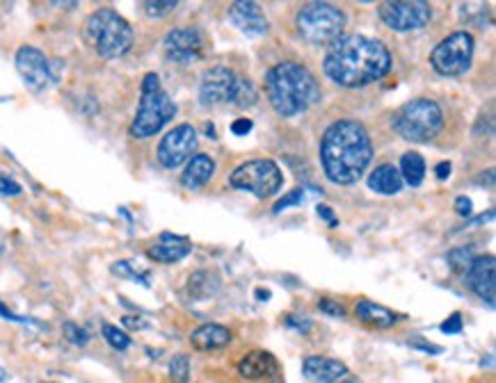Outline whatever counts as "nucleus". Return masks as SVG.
<instances>
[{
  "instance_id": "1",
  "label": "nucleus",
  "mask_w": 496,
  "mask_h": 383,
  "mask_svg": "<svg viewBox=\"0 0 496 383\" xmlns=\"http://www.w3.org/2000/svg\"><path fill=\"white\" fill-rule=\"evenodd\" d=\"M322 68L339 87L359 89L391 71V53L380 39L366 34H345L329 44Z\"/></svg>"
},
{
  "instance_id": "2",
  "label": "nucleus",
  "mask_w": 496,
  "mask_h": 383,
  "mask_svg": "<svg viewBox=\"0 0 496 383\" xmlns=\"http://www.w3.org/2000/svg\"><path fill=\"white\" fill-rule=\"evenodd\" d=\"M373 160V142L366 126L357 119H339L320 139L322 171L334 185H354Z\"/></svg>"
},
{
  "instance_id": "3",
  "label": "nucleus",
  "mask_w": 496,
  "mask_h": 383,
  "mask_svg": "<svg viewBox=\"0 0 496 383\" xmlns=\"http://www.w3.org/2000/svg\"><path fill=\"white\" fill-rule=\"evenodd\" d=\"M265 96L279 117H295L320 101V85L299 62H279L265 73Z\"/></svg>"
},
{
  "instance_id": "4",
  "label": "nucleus",
  "mask_w": 496,
  "mask_h": 383,
  "mask_svg": "<svg viewBox=\"0 0 496 383\" xmlns=\"http://www.w3.org/2000/svg\"><path fill=\"white\" fill-rule=\"evenodd\" d=\"M177 117V103L160 85L158 73H147L140 87V103L131 121L129 133L133 139H149L158 135L163 128Z\"/></svg>"
},
{
  "instance_id": "5",
  "label": "nucleus",
  "mask_w": 496,
  "mask_h": 383,
  "mask_svg": "<svg viewBox=\"0 0 496 383\" xmlns=\"http://www.w3.org/2000/svg\"><path fill=\"white\" fill-rule=\"evenodd\" d=\"M257 89L252 80L236 73L229 66H211L206 68L199 83V101L202 106H234L247 110L257 103Z\"/></svg>"
},
{
  "instance_id": "6",
  "label": "nucleus",
  "mask_w": 496,
  "mask_h": 383,
  "mask_svg": "<svg viewBox=\"0 0 496 383\" xmlns=\"http://www.w3.org/2000/svg\"><path fill=\"white\" fill-rule=\"evenodd\" d=\"M85 39L103 60H117L133 48V28L119 11L101 7L85 23Z\"/></svg>"
},
{
  "instance_id": "7",
  "label": "nucleus",
  "mask_w": 496,
  "mask_h": 383,
  "mask_svg": "<svg viewBox=\"0 0 496 383\" xmlns=\"http://www.w3.org/2000/svg\"><path fill=\"white\" fill-rule=\"evenodd\" d=\"M394 131L414 144H425L440 135L444 128V112L432 98H414L398 108L391 119Z\"/></svg>"
},
{
  "instance_id": "8",
  "label": "nucleus",
  "mask_w": 496,
  "mask_h": 383,
  "mask_svg": "<svg viewBox=\"0 0 496 383\" xmlns=\"http://www.w3.org/2000/svg\"><path fill=\"white\" fill-rule=\"evenodd\" d=\"M297 34L314 46L334 44L345 28V14L329 3H307L295 16Z\"/></svg>"
},
{
  "instance_id": "9",
  "label": "nucleus",
  "mask_w": 496,
  "mask_h": 383,
  "mask_svg": "<svg viewBox=\"0 0 496 383\" xmlns=\"http://www.w3.org/2000/svg\"><path fill=\"white\" fill-rule=\"evenodd\" d=\"M284 173L274 160H249L234 169L229 185L240 192H249L257 199H270L282 190Z\"/></svg>"
},
{
  "instance_id": "10",
  "label": "nucleus",
  "mask_w": 496,
  "mask_h": 383,
  "mask_svg": "<svg viewBox=\"0 0 496 383\" xmlns=\"http://www.w3.org/2000/svg\"><path fill=\"white\" fill-rule=\"evenodd\" d=\"M474 51H476L474 34L467 30H457L435 46L430 53V64L440 76H446V78L462 76L471 68Z\"/></svg>"
},
{
  "instance_id": "11",
  "label": "nucleus",
  "mask_w": 496,
  "mask_h": 383,
  "mask_svg": "<svg viewBox=\"0 0 496 383\" xmlns=\"http://www.w3.org/2000/svg\"><path fill=\"white\" fill-rule=\"evenodd\" d=\"M14 64L23 83L34 94H41V91L60 83L62 62L49 60L46 53L34 48V46H21L14 55Z\"/></svg>"
},
{
  "instance_id": "12",
  "label": "nucleus",
  "mask_w": 496,
  "mask_h": 383,
  "mask_svg": "<svg viewBox=\"0 0 496 383\" xmlns=\"http://www.w3.org/2000/svg\"><path fill=\"white\" fill-rule=\"evenodd\" d=\"M380 19L387 28L396 32H414L421 30L432 19V7L423 0H389L377 9Z\"/></svg>"
},
{
  "instance_id": "13",
  "label": "nucleus",
  "mask_w": 496,
  "mask_h": 383,
  "mask_svg": "<svg viewBox=\"0 0 496 383\" xmlns=\"http://www.w3.org/2000/svg\"><path fill=\"white\" fill-rule=\"evenodd\" d=\"M197 144H199L197 131H194L190 123H181V126L172 128V131L160 139L156 158L165 169H177L194 155Z\"/></svg>"
},
{
  "instance_id": "14",
  "label": "nucleus",
  "mask_w": 496,
  "mask_h": 383,
  "mask_svg": "<svg viewBox=\"0 0 496 383\" xmlns=\"http://www.w3.org/2000/svg\"><path fill=\"white\" fill-rule=\"evenodd\" d=\"M204 34L199 28H174L167 32V37L163 41L165 48V60L179 66H190L194 62H199L204 57Z\"/></svg>"
},
{
  "instance_id": "15",
  "label": "nucleus",
  "mask_w": 496,
  "mask_h": 383,
  "mask_svg": "<svg viewBox=\"0 0 496 383\" xmlns=\"http://www.w3.org/2000/svg\"><path fill=\"white\" fill-rule=\"evenodd\" d=\"M467 287L487 306H494L496 299V260L494 255H474L465 272Z\"/></svg>"
},
{
  "instance_id": "16",
  "label": "nucleus",
  "mask_w": 496,
  "mask_h": 383,
  "mask_svg": "<svg viewBox=\"0 0 496 383\" xmlns=\"http://www.w3.org/2000/svg\"><path fill=\"white\" fill-rule=\"evenodd\" d=\"M227 16L240 32L245 34V37H261V34L270 30V23H268V19H265L259 3L238 0V3L229 5Z\"/></svg>"
},
{
  "instance_id": "17",
  "label": "nucleus",
  "mask_w": 496,
  "mask_h": 383,
  "mask_svg": "<svg viewBox=\"0 0 496 383\" xmlns=\"http://www.w3.org/2000/svg\"><path fill=\"white\" fill-rule=\"evenodd\" d=\"M302 374L311 383H339L348 374V365L327 356H307L302 361Z\"/></svg>"
},
{
  "instance_id": "18",
  "label": "nucleus",
  "mask_w": 496,
  "mask_h": 383,
  "mask_svg": "<svg viewBox=\"0 0 496 383\" xmlns=\"http://www.w3.org/2000/svg\"><path fill=\"white\" fill-rule=\"evenodd\" d=\"M190 251H192V247H190V240L188 238L163 233V235H160V242H156V245H152V247L147 249V255L152 260H156V262L172 265V262L183 260Z\"/></svg>"
},
{
  "instance_id": "19",
  "label": "nucleus",
  "mask_w": 496,
  "mask_h": 383,
  "mask_svg": "<svg viewBox=\"0 0 496 383\" xmlns=\"http://www.w3.org/2000/svg\"><path fill=\"white\" fill-rule=\"evenodd\" d=\"M232 331L222 324H202L199 329H194L190 333V344L194 347L197 352H215V349H222L229 342H232Z\"/></svg>"
},
{
  "instance_id": "20",
  "label": "nucleus",
  "mask_w": 496,
  "mask_h": 383,
  "mask_svg": "<svg viewBox=\"0 0 496 383\" xmlns=\"http://www.w3.org/2000/svg\"><path fill=\"white\" fill-rule=\"evenodd\" d=\"M213 173H215V160L206 153H194L181 173V185L186 190H199L213 178Z\"/></svg>"
},
{
  "instance_id": "21",
  "label": "nucleus",
  "mask_w": 496,
  "mask_h": 383,
  "mask_svg": "<svg viewBox=\"0 0 496 383\" xmlns=\"http://www.w3.org/2000/svg\"><path fill=\"white\" fill-rule=\"evenodd\" d=\"M238 374L249 381H259L270 374H277V361L270 352L254 349L243 356V361L238 363Z\"/></svg>"
},
{
  "instance_id": "22",
  "label": "nucleus",
  "mask_w": 496,
  "mask_h": 383,
  "mask_svg": "<svg viewBox=\"0 0 496 383\" xmlns=\"http://www.w3.org/2000/svg\"><path fill=\"white\" fill-rule=\"evenodd\" d=\"M402 178H400V171L398 167L389 165V162H385V165H380L371 171V176H368V188H371L373 192L382 194V196H394L402 190Z\"/></svg>"
},
{
  "instance_id": "23",
  "label": "nucleus",
  "mask_w": 496,
  "mask_h": 383,
  "mask_svg": "<svg viewBox=\"0 0 496 383\" xmlns=\"http://www.w3.org/2000/svg\"><path fill=\"white\" fill-rule=\"evenodd\" d=\"M220 276L211 270H199V272H192L188 276V283H186V292L190 299L194 301H206L215 297L220 292Z\"/></svg>"
},
{
  "instance_id": "24",
  "label": "nucleus",
  "mask_w": 496,
  "mask_h": 383,
  "mask_svg": "<svg viewBox=\"0 0 496 383\" xmlns=\"http://www.w3.org/2000/svg\"><path fill=\"white\" fill-rule=\"evenodd\" d=\"M354 315L357 320H362L364 324L375 327V329H389L398 322V315L394 310L380 306L375 301H359V304L354 306Z\"/></svg>"
},
{
  "instance_id": "25",
  "label": "nucleus",
  "mask_w": 496,
  "mask_h": 383,
  "mask_svg": "<svg viewBox=\"0 0 496 383\" xmlns=\"http://www.w3.org/2000/svg\"><path fill=\"white\" fill-rule=\"evenodd\" d=\"M398 171H400L402 183L412 185V188H419L425 178V160L421 158V153H417V150H407V153H402L400 158Z\"/></svg>"
},
{
  "instance_id": "26",
  "label": "nucleus",
  "mask_w": 496,
  "mask_h": 383,
  "mask_svg": "<svg viewBox=\"0 0 496 383\" xmlns=\"http://www.w3.org/2000/svg\"><path fill=\"white\" fill-rule=\"evenodd\" d=\"M478 9H474V5H462L460 7V16L467 21V26H474L485 30L487 26H492V11L485 5H476Z\"/></svg>"
},
{
  "instance_id": "27",
  "label": "nucleus",
  "mask_w": 496,
  "mask_h": 383,
  "mask_svg": "<svg viewBox=\"0 0 496 383\" xmlns=\"http://www.w3.org/2000/svg\"><path fill=\"white\" fill-rule=\"evenodd\" d=\"M471 260H474V247H471V245L455 247V249L448 251V255H446L448 267H451V270L457 272V274H465Z\"/></svg>"
},
{
  "instance_id": "28",
  "label": "nucleus",
  "mask_w": 496,
  "mask_h": 383,
  "mask_svg": "<svg viewBox=\"0 0 496 383\" xmlns=\"http://www.w3.org/2000/svg\"><path fill=\"white\" fill-rule=\"evenodd\" d=\"M101 331H103V338H106V342L112 347V349L126 352L131 347V335L121 331L119 327H114V324H103Z\"/></svg>"
},
{
  "instance_id": "29",
  "label": "nucleus",
  "mask_w": 496,
  "mask_h": 383,
  "mask_svg": "<svg viewBox=\"0 0 496 383\" xmlns=\"http://www.w3.org/2000/svg\"><path fill=\"white\" fill-rule=\"evenodd\" d=\"M110 272L114 276H121V278H133V281H137V283L144 285V287L152 285V283H149V274L135 270V265L131 260H117V262L110 267Z\"/></svg>"
},
{
  "instance_id": "30",
  "label": "nucleus",
  "mask_w": 496,
  "mask_h": 383,
  "mask_svg": "<svg viewBox=\"0 0 496 383\" xmlns=\"http://www.w3.org/2000/svg\"><path fill=\"white\" fill-rule=\"evenodd\" d=\"M169 377L174 383H188V379H190V358L186 354H177L169 361Z\"/></svg>"
},
{
  "instance_id": "31",
  "label": "nucleus",
  "mask_w": 496,
  "mask_h": 383,
  "mask_svg": "<svg viewBox=\"0 0 496 383\" xmlns=\"http://www.w3.org/2000/svg\"><path fill=\"white\" fill-rule=\"evenodd\" d=\"M142 7H144V14L147 16L163 19V16L172 14V11L179 7V3H177V0H149V3H144Z\"/></svg>"
},
{
  "instance_id": "32",
  "label": "nucleus",
  "mask_w": 496,
  "mask_h": 383,
  "mask_svg": "<svg viewBox=\"0 0 496 383\" xmlns=\"http://www.w3.org/2000/svg\"><path fill=\"white\" fill-rule=\"evenodd\" d=\"M62 333H64V338L71 344H76V347H85L89 342V333L76 322H64L62 324Z\"/></svg>"
},
{
  "instance_id": "33",
  "label": "nucleus",
  "mask_w": 496,
  "mask_h": 383,
  "mask_svg": "<svg viewBox=\"0 0 496 383\" xmlns=\"http://www.w3.org/2000/svg\"><path fill=\"white\" fill-rule=\"evenodd\" d=\"M304 199H307V196H304V190H299V188H297V190H291L286 196H282V199L274 203L272 213H274V215H279V213L288 210V208H293V205H302V203H304Z\"/></svg>"
},
{
  "instance_id": "34",
  "label": "nucleus",
  "mask_w": 496,
  "mask_h": 383,
  "mask_svg": "<svg viewBox=\"0 0 496 383\" xmlns=\"http://www.w3.org/2000/svg\"><path fill=\"white\" fill-rule=\"evenodd\" d=\"M284 324L288 329H295L297 333H309L311 331V320L304 317V315H284Z\"/></svg>"
},
{
  "instance_id": "35",
  "label": "nucleus",
  "mask_w": 496,
  "mask_h": 383,
  "mask_svg": "<svg viewBox=\"0 0 496 383\" xmlns=\"http://www.w3.org/2000/svg\"><path fill=\"white\" fill-rule=\"evenodd\" d=\"M318 310L325 312V315H329V317H345L343 304H339V301H334V299H320L318 301Z\"/></svg>"
},
{
  "instance_id": "36",
  "label": "nucleus",
  "mask_w": 496,
  "mask_h": 383,
  "mask_svg": "<svg viewBox=\"0 0 496 383\" xmlns=\"http://www.w3.org/2000/svg\"><path fill=\"white\" fill-rule=\"evenodd\" d=\"M440 331L446 333V335H457V333H462V315H460V312H453V315H448V320L442 322Z\"/></svg>"
},
{
  "instance_id": "37",
  "label": "nucleus",
  "mask_w": 496,
  "mask_h": 383,
  "mask_svg": "<svg viewBox=\"0 0 496 383\" xmlns=\"http://www.w3.org/2000/svg\"><path fill=\"white\" fill-rule=\"evenodd\" d=\"M21 192H23V188H21V185L14 178H9V176H5V173H0V194L19 196Z\"/></svg>"
},
{
  "instance_id": "38",
  "label": "nucleus",
  "mask_w": 496,
  "mask_h": 383,
  "mask_svg": "<svg viewBox=\"0 0 496 383\" xmlns=\"http://www.w3.org/2000/svg\"><path fill=\"white\" fill-rule=\"evenodd\" d=\"M412 349H419V352H425V354H442L444 349L440 344H432V342H425L421 335H417V338H412L410 342H407Z\"/></svg>"
},
{
  "instance_id": "39",
  "label": "nucleus",
  "mask_w": 496,
  "mask_h": 383,
  "mask_svg": "<svg viewBox=\"0 0 496 383\" xmlns=\"http://www.w3.org/2000/svg\"><path fill=\"white\" fill-rule=\"evenodd\" d=\"M492 219H494V210H487L485 215H478L474 219H469V222H465L462 226L457 228V233H460V230H471V228H476V226H482V224L492 222Z\"/></svg>"
},
{
  "instance_id": "40",
  "label": "nucleus",
  "mask_w": 496,
  "mask_h": 383,
  "mask_svg": "<svg viewBox=\"0 0 496 383\" xmlns=\"http://www.w3.org/2000/svg\"><path fill=\"white\" fill-rule=\"evenodd\" d=\"M455 213L460 215V217H471V213H474V203H471V199L469 196H457L455 199Z\"/></svg>"
},
{
  "instance_id": "41",
  "label": "nucleus",
  "mask_w": 496,
  "mask_h": 383,
  "mask_svg": "<svg viewBox=\"0 0 496 383\" xmlns=\"http://www.w3.org/2000/svg\"><path fill=\"white\" fill-rule=\"evenodd\" d=\"M121 324H124L126 329H131V331H144V329H149V322L142 320V317H135V315H124Z\"/></svg>"
},
{
  "instance_id": "42",
  "label": "nucleus",
  "mask_w": 496,
  "mask_h": 383,
  "mask_svg": "<svg viewBox=\"0 0 496 383\" xmlns=\"http://www.w3.org/2000/svg\"><path fill=\"white\" fill-rule=\"evenodd\" d=\"M252 128H254L252 119H236V121L232 123V133H234L236 137H245V135L252 133Z\"/></svg>"
},
{
  "instance_id": "43",
  "label": "nucleus",
  "mask_w": 496,
  "mask_h": 383,
  "mask_svg": "<svg viewBox=\"0 0 496 383\" xmlns=\"http://www.w3.org/2000/svg\"><path fill=\"white\" fill-rule=\"evenodd\" d=\"M451 171H453V165L448 160L440 162V165L435 167V173H437V178L440 180H448V176H451Z\"/></svg>"
},
{
  "instance_id": "44",
  "label": "nucleus",
  "mask_w": 496,
  "mask_h": 383,
  "mask_svg": "<svg viewBox=\"0 0 496 383\" xmlns=\"http://www.w3.org/2000/svg\"><path fill=\"white\" fill-rule=\"evenodd\" d=\"M316 210H318V217H322V219H327V222H329V226H332V228H337V226H339V222H337V217H334V213H332V208H329V205H318V208H316Z\"/></svg>"
},
{
  "instance_id": "45",
  "label": "nucleus",
  "mask_w": 496,
  "mask_h": 383,
  "mask_svg": "<svg viewBox=\"0 0 496 383\" xmlns=\"http://www.w3.org/2000/svg\"><path fill=\"white\" fill-rule=\"evenodd\" d=\"M0 317H5V320H9V322H30V320L16 317L14 312H9V310H7V306L3 304V301H0Z\"/></svg>"
},
{
  "instance_id": "46",
  "label": "nucleus",
  "mask_w": 496,
  "mask_h": 383,
  "mask_svg": "<svg viewBox=\"0 0 496 383\" xmlns=\"http://www.w3.org/2000/svg\"><path fill=\"white\" fill-rule=\"evenodd\" d=\"M254 297H257L259 301H268L272 295H270V290H263V287H259L257 292H254Z\"/></svg>"
},
{
  "instance_id": "47",
  "label": "nucleus",
  "mask_w": 496,
  "mask_h": 383,
  "mask_svg": "<svg viewBox=\"0 0 496 383\" xmlns=\"http://www.w3.org/2000/svg\"><path fill=\"white\" fill-rule=\"evenodd\" d=\"M206 135H209L211 139H215V126L213 123H206Z\"/></svg>"
},
{
  "instance_id": "48",
  "label": "nucleus",
  "mask_w": 496,
  "mask_h": 383,
  "mask_svg": "<svg viewBox=\"0 0 496 383\" xmlns=\"http://www.w3.org/2000/svg\"><path fill=\"white\" fill-rule=\"evenodd\" d=\"M7 379V372H5V367H0V383H5Z\"/></svg>"
},
{
  "instance_id": "49",
  "label": "nucleus",
  "mask_w": 496,
  "mask_h": 383,
  "mask_svg": "<svg viewBox=\"0 0 496 383\" xmlns=\"http://www.w3.org/2000/svg\"><path fill=\"white\" fill-rule=\"evenodd\" d=\"M339 383H357V381H352V379H345V381H339Z\"/></svg>"
},
{
  "instance_id": "50",
  "label": "nucleus",
  "mask_w": 496,
  "mask_h": 383,
  "mask_svg": "<svg viewBox=\"0 0 496 383\" xmlns=\"http://www.w3.org/2000/svg\"><path fill=\"white\" fill-rule=\"evenodd\" d=\"M44 383H53V381H44Z\"/></svg>"
}]
</instances>
